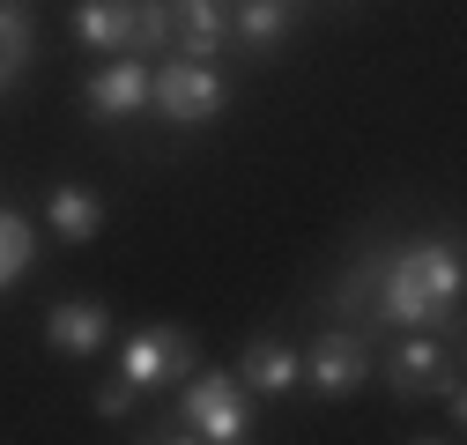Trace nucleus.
I'll return each mask as SVG.
<instances>
[{"label": "nucleus", "instance_id": "nucleus-1", "mask_svg": "<svg viewBox=\"0 0 467 445\" xmlns=\"http://www.w3.org/2000/svg\"><path fill=\"white\" fill-rule=\"evenodd\" d=\"M379 319H393V326H431V319H445L452 305H460V253L452 245H408V253H393L386 267H379Z\"/></svg>", "mask_w": 467, "mask_h": 445}, {"label": "nucleus", "instance_id": "nucleus-2", "mask_svg": "<svg viewBox=\"0 0 467 445\" xmlns=\"http://www.w3.org/2000/svg\"><path fill=\"white\" fill-rule=\"evenodd\" d=\"M156 438H208V445H245L253 438V394L238 371H201L179 401V423Z\"/></svg>", "mask_w": 467, "mask_h": 445}, {"label": "nucleus", "instance_id": "nucleus-3", "mask_svg": "<svg viewBox=\"0 0 467 445\" xmlns=\"http://www.w3.org/2000/svg\"><path fill=\"white\" fill-rule=\"evenodd\" d=\"M149 104L163 111L171 127H208V119H223V75H215V60H171V67H149Z\"/></svg>", "mask_w": 467, "mask_h": 445}, {"label": "nucleus", "instance_id": "nucleus-4", "mask_svg": "<svg viewBox=\"0 0 467 445\" xmlns=\"http://www.w3.org/2000/svg\"><path fill=\"white\" fill-rule=\"evenodd\" d=\"M201 364V342L186 326H134L127 334V349H119V378H134V386H171V378H186Z\"/></svg>", "mask_w": 467, "mask_h": 445}, {"label": "nucleus", "instance_id": "nucleus-5", "mask_svg": "<svg viewBox=\"0 0 467 445\" xmlns=\"http://www.w3.org/2000/svg\"><path fill=\"white\" fill-rule=\"evenodd\" d=\"M364 378H371V342H364V334H348V326H327L319 342H312V357H305V386L327 394V401H348Z\"/></svg>", "mask_w": 467, "mask_h": 445}, {"label": "nucleus", "instance_id": "nucleus-6", "mask_svg": "<svg viewBox=\"0 0 467 445\" xmlns=\"http://www.w3.org/2000/svg\"><path fill=\"white\" fill-rule=\"evenodd\" d=\"M82 104H89V119H134V111L149 104V60H141V52L104 60V67L82 82Z\"/></svg>", "mask_w": 467, "mask_h": 445}, {"label": "nucleus", "instance_id": "nucleus-7", "mask_svg": "<svg viewBox=\"0 0 467 445\" xmlns=\"http://www.w3.org/2000/svg\"><path fill=\"white\" fill-rule=\"evenodd\" d=\"M104 334H111V312L97 297H60V305L45 312V342L60 349V357H97Z\"/></svg>", "mask_w": 467, "mask_h": 445}, {"label": "nucleus", "instance_id": "nucleus-8", "mask_svg": "<svg viewBox=\"0 0 467 445\" xmlns=\"http://www.w3.org/2000/svg\"><path fill=\"white\" fill-rule=\"evenodd\" d=\"M445 364H460L452 349H438L431 334H408V342L393 349V371H386V386H393V401H423V394H438V378H445Z\"/></svg>", "mask_w": 467, "mask_h": 445}, {"label": "nucleus", "instance_id": "nucleus-9", "mask_svg": "<svg viewBox=\"0 0 467 445\" xmlns=\"http://www.w3.org/2000/svg\"><path fill=\"white\" fill-rule=\"evenodd\" d=\"M171 37L186 45V60H215L230 37V0H171Z\"/></svg>", "mask_w": 467, "mask_h": 445}, {"label": "nucleus", "instance_id": "nucleus-10", "mask_svg": "<svg viewBox=\"0 0 467 445\" xmlns=\"http://www.w3.org/2000/svg\"><path fill=\"white\" fill-rule=\"evenodd\" d=\"M238 378H245V394H289V386L305 378V357L289 342H275V334H260V342H245V357H238Z\"/></svg>", "mask_w": 467, "mask_h": 445}, {"label": "nucleus", "instance_id": "nucleus-11", "mask_svg": "<svg viewBox=\"0 0 467 445\" xmlns=\"http://www.w3.org/2000/svg\"><path fill=\"white\" fill-rule=\"evenodd\" d=\"M45 222L60 231L67 245H89L97 231H104V201L89 193V186H52V201H45Z\"/></svg>", "mask_w": 467, "mask_h": 445}, {"label": "nucleus", "instance_id": "nucleus-12", "mask_svg": "<svg viewBox=\"0 0 467 445\" xmlns=\"http://www.w3.org/2000/svg\"><path fill=\"white\" fill-rule=\"evenodd\" d=\"M75 37L97 45V52H127L134 45V8L127 0H82L75 8Z\"/></svg>", "mask_w": 467, "mask_h": 445}, {"label": "nucleus", "instance_id": "nucleus-13", "mask_svg": "<svg viewBox=\"0 0 467 445\" xmlns=\"http://www.w3.org/2000/svg\"><path fill=\"white\" fill-rule=\"evenodd\" d=\"M230 37H245L253 52H275L289 37V0H230Z\"/></svg>", "mask_w": 467, "mask_h": 445}, {"label": "nucleus", "instance_id": "nucleus-14", "mask_svg": "<svg viewBox=\"0 0 467 445\" xmlns=\"http://www.w3.org/2000/svg\"><path fill=\"white\" fill-rule=\"evenodd\" d=\"M30 253H37V231H30L16 208H0V290H8L16 274L30 267Z\"/></svg>", "mask_w": 467, "mask_h": 445}, {"label": "nucleus", "instance_id": "nucleus-15", "mask_svg": "<svg viewBox=\"0 0 467 445\" xmlns=\"http://www.w3.org/2000/svg\"><path fill=\"white\" fill-rule=\"evenodd\" d=\"M30 52H37L30 16L16 8V0H0V67H8V75H23V67H30Z\"/></svg>", "mask_w": 467, "mask_h": 445}, {"label": "nucleus", "instance_id": "nucleus-16", "mask_svg": "<svg viewBox=\"0 0 467 445\" xmlns=\"http://www.w3.org/2000/svg\"><path fill=\"white\" fill-rule=\"evenodd\" d=\"M171 45V0H134V45L127 52H156Z\"/></svg>", "mask_w": 467, "mask_h": 445}, {"label": "nucleus", "instance_id": "nucleus-17", "mask_svg": "<svg viewBox=\"0 0 467 445\" xmlns=\"http://www.w3.org/2000/svg\"><path fill=\"white\" fill-rule=\"evenodd\" d=\"M134 394H141L134 378H104V386H97V416H127V409H134Z\"/></svg>", "mask_w": 467, "mask_h": 445}, {"label": "nucleus", "instance_id": "nucleus-18", "mask_svg": "<svg viewBox=\"0 0 467 445\" xmlns=\"http://www.w3.org/2000/svg\"><path fill=\"white\" fill-rule=\"evenodd\" d=\"M8 82H16V75H8V67H0V89H8Z\"/></svg>", "mask_w": 467, "mask_h": 445}]
</instances>
